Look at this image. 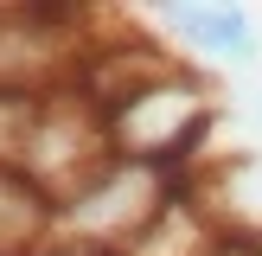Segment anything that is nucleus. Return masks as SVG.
I'll return each instance as SVG.
<instances>
[{"label":"nucleus","mask_w":262,"mask_h":256,"mask_svg":"<svg viewBox=\"0 0 262 256\" xmlns=\"http://www.w3.org/2000/svg\"><path fill=\"white\" fill-rule=\"evenodd\" d=\"M102 122H109L115 160H147V166L192 173L205 141H211V128H217V96L186 64H166L160 77L135 83L128 96L102 102Z\"/></svg>","instance_id":"nucleus-1"},{"label":"nucleus","mask_w":262,"mask_h":256,"mask_svg":"<svg viewBox=\"0 0 262 256\" xmlns=\"http://www.w3.org/2000/svg\"><path fill=\"white\" fill-rule=\"evenodd\" d=\"M109 160H115V147H109L102 102L90 96L77 77L58 83V90H38L32 115H26V135H19V154H13V173H26L51 205H64Z\"/></svg>","instance_id":"nucleus-2"},{"label":"nucleus","mask_w":262,"mask_h":256,"mask_svg":"<svg viewBox=\"0 0 262 256\" xmlns=\"http://www.w3.org/2000/svg\"><path fill=\"white\" fill-rule=\"evenodd\" d=\"M192 173H173V166H147V160H109L96 179H90L77 199L58 205L51 218V237L58 243H83V250H109L122 256L154 218L173 205V192L186 186Z\"/></svg>","instance_id":"nucleus-3"},{"label":"nucleus","mask_w":262,"mask_h":256,"mask_svg":"<svg viewBox=\"0 0 262 256\" xmlns=\"http://www.w3.org/2000/svg\"><path fill=\"white\" fill-rule=\"evenodd\" d=\"M160 26L205 64H256L250 7H230V0H179V7H160Z\"/></svg>","instance_id":"nucleus-4"},{"label":"nucleus","mask_w":262,"mask_h":256,"mask_svg":"<svg viewBox=\"0 0 262 256\" xmlns=\"http://www.w3.org/2000/svg\"><path fill=\"white\" fill-rule=\"evenodd\" d=\"M224 237H230V230L211 218V205H205L199 186L186 179V186L173 192V205H166V211L154 218V224L141 230L122 256H217V250H224Z\"/></svg>","instance_id":"nucleus-5"},{"label":"nucleus","mask_w":262,"mask_h":256,"mask_svg":"<svg viewBox=\"0 0 262 256\" xmlns=\"http://www.w3.org/2000/svg\"><path fill=\"white\" fill-rule=\"evenodd\" d=\"M51 218H58V205L32 179L0 166V256H38L51 243Z\"/></svg>","instance_id":"nucleus-6"},{"label":"nucleus","mask_w":262,"mask_h":256,"mask_svg":"<svg viewBox=\"0 0 262 256\" xmlns=\"http://www.w3.org/2000/svg\"><path fill=\"white\" fill-rule=\"evenodd\" d=\"M32 102L38 96H26V90H0V166H13V154H19V135H26Z\"/></svg>","instance_id":"nucleus-7"},{"label":"nucleus","mask_w":262,"mask_h":256,"mask_svg":"<svg viewBox=\"0 0 262 256\" xmlns=\"http://www.w3.org/2000/svg\"><path fill=\"white\" fill-rule=\"evenodd\" d=\"M38 256H109V250H83V243H58V237H51Z\"/></svg>","instance_id":"nucleus-8"}]
</instances>
